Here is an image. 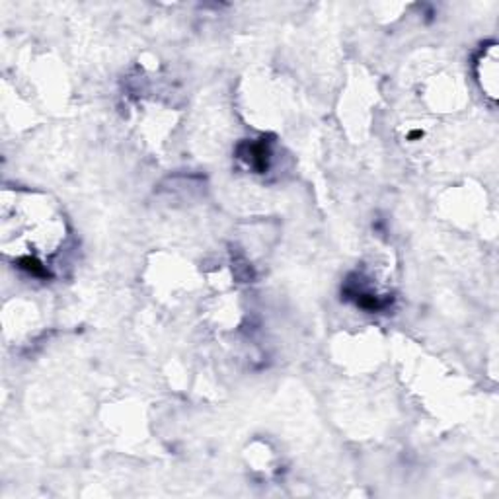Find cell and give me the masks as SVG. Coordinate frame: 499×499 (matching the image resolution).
<instances>
[{"instance_id": "obj_1", "label": "cell", "mask_w": 499, "mask_h": 499, "mask_svg": "<svg viewBox=\"0 0 499 499\" xmlns=\"http://www.w3.org/2000/svg\"><path fill=\"white\" fill-rule=\"evenodd\" d=\"M499 62H497V45L490 43L488 47H484V52L480 53L476 61V80L480 84L482 92L488 96L492 102L497 99L499 92Z\"/></svg>"}]
</instances>
